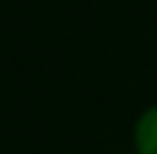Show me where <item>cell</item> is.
Segmentation results:
<instances>
[{"label":"cell","instance_id":"cell-1","mask_svg":"<svg viewBox=\"0 0 157 154\" xmlns=\"http://www.w3.org/2000/svg\"><path fill=\"white\" fill-rule=\"evenodd\" d=\"M136 149L139 154H157V108H149L136 123Z\"/></svg>","mask_w":157,"mask_h":154}]
</instances>
